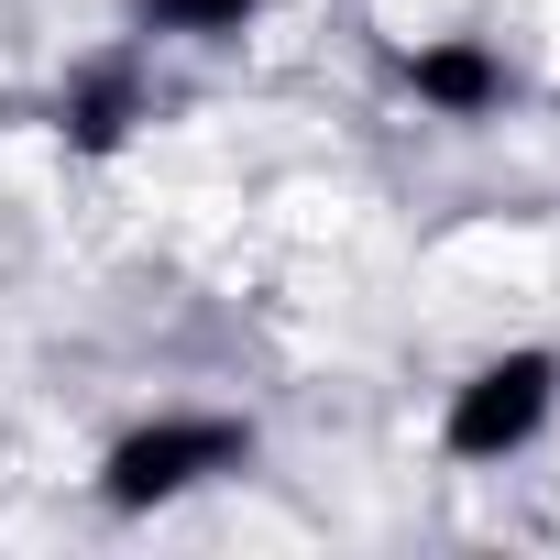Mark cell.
I'll use <instances>...</instances> for the list:
<instances>
[{"mask_svg": "<svg viewBox=\"0 0 560 560\" xmlns=\"http://www.w3.org/2000/svg\"><path fill=\"white\" fill-rule=\"evenodd\" d=\"M253 462V418H198V407H165L143 429H121L100 451V505L110 516H154V505H187L198 483L242 472Z\"/></svg>", "mask_w": 560, "mask_h": 560, "instance_id": "obj_1", "label": "cell"}, {"mask_svg": "<svg viewBox=\"0 0 560 560\" xmlns=\"http://www.w3.org/2000/svg\"><path fill=\"white\" fill-rule=\"evenodd\" d=\"M549 418H560V352H549V341H516V352H483V363L451 385L440 451H451L462 472H494V462H516Z\"/></svg>", "mask_w": 560, "mask_h": 560, "instance_id": "obj_2", "label": "cell"}, {"mask_svg": "<svg viewBox=\"0 0 560 560\" xmlns=\"http://www.w3.org/2000/svg\"><path fill=\"white\" fill-rule=\"evenodd\" d=\"M396 78H407V100H418L429 121H494V110L516 100V67H505L483 34H429Z\"/></svg>", "mask_w": 560, "mask_h": 560, "instance_id": "obj_3", "label": "cell"}, {"mask_svg": "<svg viewBox=\"0 0 560 560\" xmlns=\"http://www.w3.org/2000/svg\"><path fill=\"white\" fill-rule=\"evenodd\" d=\"M143 121H154V89H143L132 56H89V67L67 78V100H56V132H67V154H89V165H110Z\"/></svg>", "mask_w": 560, "mask_h": 560, "instance_id": "obj_4", "label": "cell"}, {"mask_svg": "<svg viewBox=\"0 0 560 560\" xmlns=\"http://www.w3.org/2000/svg\"><path fill=\"white\" fill-rule=\"evenodd\" d=\"M143 12V34H176V45H231V34H253V12L264 0H132Z\"/></svg>", "mask_w": 560, "mask_h": 560, "instance_id": "obj_5", "label": "cell"}]
</instances>
